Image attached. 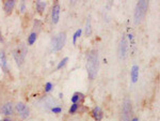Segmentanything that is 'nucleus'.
I'll list each match as a JSON object with an SVG mask.
<instances>
[{"label":"nucleus","mask_w":160,"mask_h":121,"mask_svg":"<svg viewBox=\"0 0 160 121\" xmlns=\"http://www.w3.org/2000/svg\"><path fill=\"white\" fill-rule=\"evenodd\" d=\"M81 32H82V30H81V29H79V30H77L75 32V34H74V38H73V43L74 44H76V41H77V39L80 37Z\"/></svg>","instance_id":"dca6fc26"},{"label":"nucleus","mask_w":160,"mask_h":121,"mask_svg":"<svg viewBox=\"0 0 160 121\" xmlns=\"http://www.w3.org/2000/svg\"><path fill=\"white\" fill-rule=\"evenodd\" d=\"M131 104L128 99H126L122 108V121H130V115H131Z\"/></svg>","instance_id":"39448f33"},{"label":"nucleus","mask_w":160,"mask_h":121,"mask_svg":"<svg viewBox=\"0 0 160 121\" xmlns=\"http://www.w3.org/2000/svg\"><path fill=\"white\" fill-rule=\"evenodd\" d=\"M87 72L88 75L91 79H94L98 73L100 69V59H98V53L97 50L93 49L88 54L87 57Z\"/></svg>","instance_id":"f257e3e1"},{"label":"nucleus","mask_w":160,"mask_h":121,"mask_svg":"<svg viewBox=\"0 0 160 121\" xmlns=\"http://www.w3.org/2000/svg\"><path fill=\"white\" fill-rule=\"evenodd\" d=\"M60 6L59 4H55L53 8V11H51V19H53V24H58L60 18Z\"/></svg>","instance_id":"0eeeda50"},{"label":"nucleus","mask_w":160,"mask_h":121,"mask_svg":"<svg viewBox=\"0 0 160 121\" xmlns=\"http://www.w3.org/2000/svg\"><path fill=\"white\" fill-rule=\"evenodd\" d=\"M0 66L1 67H6V57H4V53L1 51L0 53Z\"/></svg>","instance_id":"2eb2a0df"},{"label":"nucleus","mask_w":160,"mask_h":121,"mask_svg":"<svg viewBox=\"0 0 160 121\" xmlns=\"http://www.w3.org/2000/svg\"><path fill=\"white\" fill-rule=\"evenodd\" d=\"M3 121H12V120H10V119H8V118H6V119H4Z\"/></svg>","instance_id":"b1692460"},{"label":"nucleus","mask_w":160,"mask_h":121,"mask_svg":"<svg viewBox=\"0 0 160 121\" xmlns=\"http://www.w3.org/2000/svg\"><path fill=\"white\" fill-rule=\"evenodd\" d=\"M67 61H68V58H67V57H66V58H64V59H63L62 61H61L60 63L58 64L57 69H61V68H62V67H64L65 64H66V62H67Z\"/></svg>","instance_id":"a211bd4d"},{"label":"nucleus","mask_w":160,"mask_h":121,"mask_svg":"<svg viewBox=\"0 0 160 121\" xmlns=\"http://www.w3.org/2000/svg\"><path fill=\"white\" fill-rule=\"evenodd\" d=\"M85 33H87V35L91 34V22H90V19H88L87 22V30H85Z\"/></svg>","instance_id":"f3484780"},{"label":"nucleus","mask_w":160,"mask_h":121,"mask_svg":"<svg viewBox=\"0 0 160 121\" xmlns=\"http://www.w3.org/2000/svg\"><path fill=\"white\" fill-rule=\"evenodd\" d=\"M14 111V107H13V103L12 102H6V104L2 105L1 107V113L6 116H10L13 114Z\"/></svg>","instance_id":"6e6552de"},{"label":"nucleus","mask_w":160,"mask_h":121,"mask_svg":"<svg viewBox=\"0 0 160 121\" xmlns=\"http://www.w3.org/2000/svg\"><path fill=\"white\" fill-rule=\"evenodd\" d=\"M14 6H15L14 0H6V1H4V10H6V12L8 14H10L12 12L13 8H14Z\"/></svg>","instance_id":"9b49d317"},{"label":"nucleus","mask_w":160,"mask_h":121,"mask_svg":"<svg viewBox=\"0 0 160 121\" xmlns=\"http://www.w3.org/2000/svg\"><path fill=\"white\" fill-rule=\"evenodd\" d=\"M65 41H66V34H65L64 32L58 33V34L56 35V37H53V40H51V47L56 51L60 50V49H62V47L64 46Z\"/></svg>","instance_id":"7ed1b4c3"},{"label":"nucleus","mask_w":160,"mask_h":121,"mask_svg":"<svg viewBox=\"0 0 160 121\" xmlns=\"http://www.w3.org/2000/svg\"><path fill=\"white\" fill-rule=\"evenodd\" d=\"M37 34L35 32H32L30 35L28 37V44L29 45H33L34 42L37 41Z\"/></svg>","instance_id":"4468645a"},{"label":"nucleus","mask_w":160,"mask_h":121,"mask_svg":"<svg viewBox=\"0 0 160 121\" xmlns=\"http://www.w3.org/2000/svg\"><path fill=\"white\" fill-rule=\"evenodd\" d=\"M79 100V95L78 93H76V95H73V98H72V102L74 103V104H77V101Z\"/></svg>","instance_id":"4be33fe9"},{"label":"nucleus","mask_w":160,"mask_h":121,"mask_svg":"<svg viewBox=\"0 0 160 121\" xmlns=\"http://www.w3.org/2000/svg\"><path fill=\"white\" fill-rule=\"evenodd\" d=\"M26 54H27V48L24 45H19V47L14 51V58L18 66H21L25 58H26Z\"/></svg>","instance_id":"423d86ee"},{"label":"nucleus","mask_w":160,"mask_h":121,"mask_svg":"<svg viewBox=\"0 0 160 121\" xmlns=\"http://www.w3.org/2000/svg\"><path fill=\"white\" fill-rule=\"evenodd\" d=\"M51 88H53V84H51V83H47V84L45 85V91H46V92H49V91L51 90Z\"/></svg>","instance_id":"aec40b11"},{"label":"nucleus","mask_w":160,"mask_h":121,"mask_svg":"<svg viewBox=\"0 0 160 121\" xmlns=\"http://www.w3.org/2000/svg\"><path fill=\"white\" fill-rule=\"evenodd\" d=\"M92 115H93L95 120L100 121L101 118H103V111H101V109L100 107H95V108L93 109V111H92Z\"/></svg>","instance_id":"f8f14e48"},{"label":"nucleus","mask_w":160,"mask_h":121,"mask_svg":"<svg viewBox=\"0 0 160 121\" xmlns=\"http://www.w3.org/2000/svg\"><path fill=\"white\" fill-rule=\"evenodd\" d=\"M148 8L147 1H139L136 6V11H135V23L137 25L141 24L144 21L146 15V11Z\"/></svg>","instance_id":"f03ea898"},{"label":"nucleus","mask_w":160,"mask_h":121,"mask_svg":"<svg viewBox=\"0 0 160 121\" xmlns=\"http://www.w3.org/2000/svg\"><path fill=\"white\" fill-rule=\"evenodd\" d=\"M51 111H53V114H60L61 111H62V108H60V107H55V106H53V108H51Z\"/></svg>","instance_id":"412c9836"},{"label":"nucleus","mask_w":160,"mask_h":121,"mask_svg":"<svg viewBox=\"0 0 160 121\" xmlns=\"http://www.w3.org/2000/svg\"><path fill=\"white\" fill-rule=\"evenodd\" d=\"M130 77H131V82L132 83H137L139 78V67L138 66H134L131 68V71H130Z\"/></svg>","instance_id":"9d476101"},{"label":"nucleus","mask_w":160,"mask_h":121,"mask_svg":"<svg viewBox=\"0 0 160 121\" xmlns=\"http://www.w3.org/2000/svg\"><path fill=\"white\" fill-rule=\"evenodd\" d=\"M131 121H139V119H138V118H134V119H132Z\"/></svg>","instance_id":"5701e85b"},{"label":"nucleus","mask_w":160,"mask_h":121,"mask_svg":"<svg viewBox=\"0 0 160 121\" xmlns=\"http://www.w3.org/2000/svg\"><path fill=\"white\" fill-rule=\"evenodd\" d=\"M77 108H78V104H73L71 106V108H69V114H74L77 111Z\"/></svg>","instance_id":"6ab92c4d"},{"label":"nucleus","mask_w":160,"mask_h":121,"mask_svg":"<svg viewBox=\"0 0 160 121\" xmlns=\"http://www.w3.org/2000/svg\"><path fill=\"white\" fill-rule=\"evenodd\" d=\"M127 53H128V45H127V42H126V39L123 38L120 43V56L121 58L125 59L126 56H127Z\"/></svg>","instance_id":"1a4fd4ad"},{"label":"nucleus","mask_w":160,"mask_h":121,"mask_svg":"<svg viewBox=\"0 0 160 121\" xmlns=\"http://www.w3.org/2000/svg\"><path fill=\"white\" fill-rule=\"evenodd\" d=\"M35 6H37V10L39 11L40 13H43L45 10V8H46V3H45V1H37V3H35Z\"/></svg>","instance_id":"ddd939ff"},{"label":"nucleus","mask_w":160,"mask_h":121,"mask_svg":"<svg viewBox=\"0 0 160 121\" xmlns=\"http://www.w3.org/2000/svg\"><path fill=\"white\" fill-rule=\"evenodd\" d=\"M15 111H16V113L18 114V116L21 119H27L30 116V109L22 102H19L15 105Z\"/></svg>","instance_id":"20e7f679"}]
</instances>
